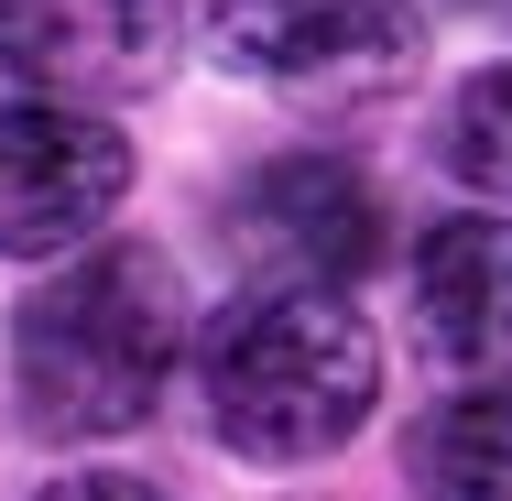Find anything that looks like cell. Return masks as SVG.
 <instances>
[{
    "mask_svg": "<svg viewBox=\"0 0 512 501\" xmlns=\"http://www.w3.org/2000/svg\"><path fill=\"white\" fill-rule=\"evenodd\" d=\"M186 55V0H0V66L66 109L153 99Z\"/></svg>",
    "mask_w": 512,
    "mask_h": 501,
    "instance_id": "5b68a950",
    "label": "cell"
},
{
    "mask_svg": "<svg viewBox=\"0 0 512 501\" xmlns=\"http://www.w3.org/2000/svg\"><path fill=\"white\" fill-rule=\"evenodd\" d=\"M131 197V142L99 109L11 99L0 109V262H77Z\"/></svg>",
    "mask_w": 512,
    "mask_h": 501,
    "instance_id": "3957f363",
    "label": "cell"
},
{
    "mask_svg": "<svg viewBox=\"0 0 512 501\" xmlns=\"http://www.w3.org/2000/svg\"><path fill=\"white\" fill-rule=\"evenodd\" d=\"M414 338L469 382H512V218H436L414 240Z\"/></svg>",
    "mask_w": 512,
    "mask_h": 501,
    "instance_id": "52a82bcc",
    "label": "cell"
},
{
    "mask_svg": "<svg viewBox=\"0 0 512 501\" xmlns=\"http://www.w3.org/2000/svg\"><path fill=\"white\" fill-rule=\"evenodd\" d=\"M175 349H186L175 262L142 240H99L66 273H44L11 316V414L44 447L131 436L175 382Z\"/></svg>",
    "mask_w": 512,
    "mask_h": 501,
    "instance_id": "6da1fadb",
    "label": "cell"
},
{
    "mask_svg": "<svg viewBox=\"0 0 512 501\" xmlns=\"http://www.w3.org/2000/svg\"><path fill=\"white\" fill-rule=\"evenodd\" d=\"M186 44L251 88H382L414 66V0H186Z\"/></svg>",
    "mask_w": 512,
    "mask_h": 501,
    "instance_id": "277c9868",
    "label": "cell"
},
{
    "mask_svg": "<svg viewBox=\"0 0 512 501\" xmlns=\"http://www.w3.org/2000/svg\"><path fill=\"white\" fill-rule=\"evenodd\" d=\"M436 164L458 186H480V197L512 207V66H480V77L447 88V109H436Z\"/></svg>",
    "mask_w": 512,
    "mask_h": 501,
    "instance_id": "9c48e42d",
    "label": "cell"
},
{
    "mask_svg": "<svg viewBox=\"0 0 512 501\" xmlns=\"http://www.w3.org/2000/svg\"><path fill=\"white\" fill-rule=\"evenodd\" d=\"M33 501H175V491H153V480H131V469H77V480H44Z\"/></svg>",
    "mask_w": 512,
    "mask_h": 501,
    "instance_id": "30bf717a",
    "label": "cell"
},
{
    "mask_svg": "<svg viewBox=\"0 0 512 501\" xmlns=\"http://www.w3.org/2000/svg\"><path fill=\"white\" fill-rule=\"evenodd\" d=\"M229 240L251 262V284H306V295H349L360 262L382 251V197L360 164L338 153H284L229 197Z\"/></svg>",
    "mask_w": 512,
    "mask_h": 501,
    "instance_id": "8992f818",
    "label": "cell"
},
{
    "mask_svg": "<svg viewBox=\"0 0 512 501\" xmlns=\"http://www.w3.org/2000/svg\"><path fill=\"white\" fill-rule=\"evenodd\" d=\"M404 480L425 501H512V382H469L425 403L404 436Z\"/></svg>",
    "mask_w": 512,
    "mask_h": 501,
    "instance_id": "ba28073f",
    "label": "cell"
},
{
    "mask_svg": "<svg viewBox=\"0 0 512 501\" xmlns=\"http://www.w3.org/2000/svg\"><path fill=\"white\" fill-rule=\"evenodd\" d=\"M382 393V338L349 295H306V284H251L207 316L197 338V403L207 436L251 469H306L338 458Z\"/></svg>",
    "mask_w": 512,
    "mask_h": 501,
    "instance_id": "7a4b0ae2",
    "label": "cell"
}]
</instances>
